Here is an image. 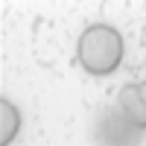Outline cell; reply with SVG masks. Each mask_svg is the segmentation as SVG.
<instances>
[{"label": "cell", "mask_w": 146, "mask_h": 146, "mask_svg": "<svg viewBox=\"0 0 146 146\" xmlns=\"http://www.w3.org/2000/svg\"><path fill=\"white\" fill-rule=\"evenodd\" d=\"M117 105L129 114V120H131L140 131L146 129V100L140 96V88H137V85H126V88H120Z\"/></svg>", "instance_id": "cell-2"}, {"label": "cell", "mask_w": 146, "mask_h": 146, "mask_svg": "<svg viewBox=\"0 0 146 146\" xmlns=\"http://www.w3.org/2000/svg\"><path fill=\"white\" fill-rule=\"evenodd\" d=\"M76 58L85 73L91 76H108L123 64V35L108 23H91L79 35Z\"/></svg>", "instance_id": "cell-1"}, {"label": "cell", "mask_w": 146, "mask_h": 146, "mask_svg": "<svg viewBox=\"0 0 146 146\" xmlns=\"http://www.w3.org/2000/svg\"><path fill=\"white\" fill-rule=\"evenodd\" d=\"M21 131V114L9 100H0V146H12Z\"/></svg>", "instance_id": "cell-3"}, {"label": "cell", "mask_w": 146, "mask_h": 146, "mask_svg": "<svg viewBox=\"0 0 146 146\" xmlns=\"http://www.w3.org/2000/svg\"><path fill=\"white\" fill-rule=\"evenodd\" d=\"M137 88H140V96L146 100V82H143V85H137Z\"/></svg>", "instance_id": "cell-4"}]
</instances>
